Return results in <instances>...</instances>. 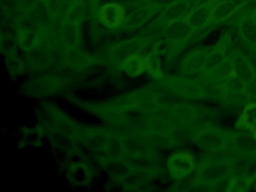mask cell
<instances>
[{
    "label": "cell",
    "mask_w": 256,
    "mask_h": 192,
    "mask_svg": "<svg viewBox=\"0 0 256 192\" xmlns=\"http://www.w3.org/2000/svg\"><path fill=\"white\" fill-rule=\"evenodd\" d=\"M234 168L226 160L206 162L200 166L197 174V180L202 184L218 182L232 175Z\"/></svg>",
    "instance_id": "1"
},
{
    "label": "cell",
    "mask_w": 256,
    "mask_h": 192,
    "mask_svg": "<svg viewBox=\"0 0 256 192\" xmlns=\"http://www.w3.org/2000/svg\"><path fill=\"white\" fill-rule=\"evenodd\" d=\"M198 146L204 151L217 152L224 150L228 144L227 136L216 129H205L196 136Z\"/></svg>",
    "instance_id": "2"
},
{
    "label": "cell",
    "mask_w": 256,
    "mask_h": 192,
    "mask_svg": "<svg viewBox=\"0 0 256 192\" xmlns=\"http://www.w3.org/2000/svg\"><path fill=\"white\" fill-rule=\"evenodd\" d=\"M169 172L175 180H182L190 176L194 169L192 156L188 152H178L169 158Z\"/></svg>",
    "instance_id": "3"
},
{
    "label": "cell",
    "mask_w": 256,
    "mask_h": 192,
    "mask_svg": "<svg viewBox=\"0 0 256 192\" xmlns=\"http://www.w3.org/2000/svg\"><path fill=\"white\" fill-rule=\"evenodd\" d=\"M234 76L245 86L250 85L256 78V68L252 63L244 54L235 52L232 56Z\"/></svg>",
    "instance_id": "4"
},
{
    "label": "cell",
    "mask_w": 256,
    "mask_h": 192,
    "mask_svg": "<svg viewBox=\"0 0 256 192\" xmlns=\"http://www.w3.org/2000/svg\"><path fill=\"white\" fill-rule=\"evenodd\" d=\"M222 0H208L206 2L197 6L188 12L186 18L194 30L206 26L214 8Z\"/></svg>",
    "instance_id": "5"
},
{
    "label": "cell",
    "mask_w": 256,
    "mask_h": 192,
    "mask_svg": "<svg viewBox=\"0 0 256 192\" xmlns=\"http://www.w3.org/2000/svg\"><path fill=\"white\" fill-rule=\"evenodd\" d=\"M102 22L109 28H116L124 24L126 19V10L119 3H108L98 12Z\"/></svg>",
    "instance_id": "6"
},
{
    "label": "cell",
    "mask_w": 256,
    "mask_h": 192,
    "mask_svg": "<svg viewBox=\"0 0 256 192\" xmlns=\"http://www.w3.org/2000/svg\"><path fill=\"white\" fill-rule=\"evenodd\" d=\"M194 31V28L185 16L169 22L166 28V34L170 42L180 43L187 40Z\"/></svg>",
    "instance_id": "7"
},
{
    "label": "cell",
    "mask_w": 256,
    "mask_h": 192,
    "mask_svg": "<svg viewBox=\"0 0 256 192\" xmlns=\"http://www.w3.org/2000/svg\"><path fill=\"white\" fill-rule=\"evenodd\" d=\"M240 7V6L238 3L232 0H222L214 8L206 26L226 20L232 16Z\"/></svg>",
    "instance_id": "8"
},
{
    "label": "cell",
    "mask_w": 256,
    "mask_h": 192,
    "mask_svg": "<svg viewBox=\"0 0 256 192\" xmlns=\"http://www.w3.org/2000/svg\"><path fill=\"white\" fill-rule=\"evenodd\" d=\"M239 32L246 44L252 48L256 46V20L252 14L241 19Z\"/></svg>",
    "instance_id": "9"
},
{
    "label": "cell",
    "mask_w": 256,
    "mask_h": 192,
    "mask_svg": "<svg viewBox=\"0 0 256 192\" xmlns=\"http://www.w3.org/2000/svg\"><path fill=\"white\" fill-rule=\"evenodd\" d=\"M208 51L199 50L190 54L184 62V70L190 74H194L200 72H204L206 57Z\"/></svg>",
    "instance_id": "10"
},
{
    "label": "cell",
    "mask_w": 256,
    "mask_h": 192,
    "mask_svg": "<svg viewBox=\"0 0 256 192\" xmlns=\"http://www.w3.org/2000/svg\"><path fill=\"white\" fill-rule=\"evenodd\" d=\"M205 78L212 81L228 80L234 76L233 63L230 57H227L220 64L211 69L206 70Z\"/></svg>",
    "instance_id": "11"
},
{
    "label": "cell",
    "mask_w": 256,
    "mask_h": 192,
    "mask_svg": "<svg viewBox=\"0 0 256 192\" xmlns=\"http://www.w3.org/2000/svg\"><path fill=\"white\" fill-rule=\"evenodd\" d=\"M235 148L242 154L256 153V138L250 134H239L234 138Z\"/></svg>",
    "instance_id": "12"
},
{
    "label": "cell",
    "mask_w": 256,
    "mask_h": 192,
    "mask_svg": "<svg viewBox=\"0 0 256 192\" xmlns=\"http://www.w3.org/2000/svg\"><path fill=\"white\" fill-rule=\"evenodd\" d=\"M158 9V4L154 3H150L148 6L138 9L128 16V24L131 26L140 25V24L150 18Z\"/></svg>",
    "instance_id": "13"
},
{
    "label": "cell",
    "mask_w": 256,
    "mask_h": 192,
    "mask_svg": "<svg viewBox=\"0 0 256 192\" xmlns=\"http://www.w3.org/2000/svg\"><path fill=\"white\" fill-rule=\"evenodd\" d=\"M227 57L224 46L222 44L217 45L215 48L208 51V54H206L204 72L211 70V69L216 67L222 62L224 61Z\"/></svg>",
    "instance_id": "14"
},
{
    "label": "cell",
    "mask_w": 256,
    "mask_h": 192,
    "mask_svg": "<svg viewBox=\"0 0 256 192\" xmlns=\"http://www.w3.org/2000/svg\"><path fill=\"white\" fill-rule=\"evenodd\" d=\"M239 124L247 128L254 130L256 127V102L248 104L244 108Z\"/></svg>",
    "instance_id": "15"
},
{
    "label": "cell",
    "mask_w": 256,
    "mask_h": 192,
    "mask_svg": "<svg viewBox=\"0 0 256 192\" xmlns=\"http://www.w3.org/2000/svg\"><path fill=\"white\" fill-rule=\"evenodd\" d=\"M126 66L130 73L138 74L146 67V64L139 56L133 55L127 60Z\"/></svg>",
    "instance_id": "16"
},
{
    "label": "cell",
    "mask_w": 256,
    "mask_h": 192,
    "mask_svg": "<svg viewBox=\"0 0 256 192\" xmlns=\"http://www.w3.org/2000/svg\"><path fill=\"white\" fill-rule=\"evenodd\" d=\"M146 67L149 68L152 73L156 75L162 74L161 66H160V58L155 54H150L144 60Z\"/></svg>",
    "instance_id": "17"
},
{
    "label": "cell",
    "mask_w": 256,
    "mask_h": 192,
    "mask_svg": "<svg viewBox=\"0 0 256 192\" xmlns=\"http://www.w3.org/2000/svg\"><path fill=\"white\" fill-rule=\"evenodd\" d=\"M89 1L92 6H96L100 2V0H89Z\"/></svg>",
    "instance_id": "18"
},
{
    "label": "cell",
    "mask_w": 256,
    "mask_h": 192,
    "mask_svg": "<svg viewBox=\"0 0 256 192\" xmlns=\"http://www.w3.org/2000/svg\"><path fill=\"white\" fill-rule=\"evenodd\" d=\"M253 16H254V19H256V10H254V12H253Z\"/></svg>",
    "instance_id": "19"
},
{
    "label": "cell",
    "mask_w": 256,
    "mask_h": 192,
    "mask_svg": "<svg viewBox=\"0 0 256 192\" xmlns=\"http://www.w3.org/2000/svg\"><path fill=\"white\" fill-rule=\"evenodd\" d=\"M253 134L254 135V136H256V128L254 129V130H253Z\"/></svg>",
    "instance_id": "20"
},
{
    "label": "cell",
    "mask_w": 256,
    "mask_h": 192,
    "mask_svg": "<svg viewBox=\"0 0 256 192\" xmlns=\"http://www.w3.org/2000/svg\"><path fill=\"white\" fill-rule=\"evenodd\" d=\"M68 1L71 2L72 3L74 2L78 1V0H68Z\"/></svg>",
    "instance_id": "21"
}]
</instances>
